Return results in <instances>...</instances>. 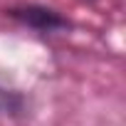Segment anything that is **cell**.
I'll return each mask as SVG.
<instances>
[{"label":"cell","instance_id":"6da1fadb","mask_svg":"<svg viewBox=\"0 0 126 126\" xmlns=\"http://www.w3.org/2000/svg\"><path fill=\"white\" fill-rule=\"evenodd\" d=\"M13 17H17L20 22L40 30V32H57V30H64L67 20H62L54 10L49 8H37V5H22V8H13L10 10Z\"/></svg>","mask_w":126,"mask_h":126},{"label":"cell","instance_id":"7a4b0ae2","mask_svg":"<svg viewBox=\"0 0 126 126\" xmlns=\"http://www.w3.org/2000/svg\"><path fill=\"white\" fill-rule=\"evenodd\" d=\"M10 109H13V96L5 89H0V114H8Z\"/></svg>","mask_w":126,"mask_h":126}]
</instances>
